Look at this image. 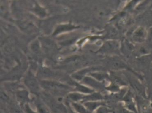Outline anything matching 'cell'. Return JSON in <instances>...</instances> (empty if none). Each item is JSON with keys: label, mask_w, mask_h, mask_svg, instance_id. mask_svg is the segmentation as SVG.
I'll list each match as a JSON object with an SVG mask.
<instances>
[{"label": "cell", "mask_w": 152, "mask_h": 113, "mask_svg": "<svg viewBox=\"0 0 152 113\" xmlns=\"http://www.w3.org/2000/svg\"><path fill=\"white\" fill-rule=\"evenodd\" d=\"M72 109L77 113H91L86 109L84 105H81L76 102H73L72 104Z\"/></svg>", "instance_id": "obj_1"}, {"label": "cell", "mask_w": 152, "mask_h": 113, "mask_svg": "<svg viewBox=\"0 0 152 113\" xmlns=\"http://www.w3.org/2000/svg\"><path fill=\"white\" fill-rule=\"evenodd\" d=\"M23 110L25 113H38V112H36V111H35L34 109H32L30 106L27 104L24 106V109H23Z\"/></svg>", "instance_id": "obj_3"}, {"label": "cell", "mask_w": 152, "mask_h": 113, "mask_svg": "<svg viewBox=\"0 0 152 113\" xmlns=\"http://www.w3.org/2000/svg\"><path fill=\"white\" fill-rule=\"evenodd\" d=\"M10 107L9 109L10 113H22V109H20L19 108L16 106H12Z\"/></svg>", "instance_id": "obj_4"}, {"label": "cell", "mask_w": 152, "mask_h": 113, "mask_svg": "<svg viewBox=\"0 0 152 113\" xmlns=\"http://www.w3.org/2000/svg\"><path fill=\"white\" fill-rule=\"evenodd\" d=\"M68 113H77L76 112H75L72 109H69V111H68Z\"/></svg>", "instance_id": "obj_5"}, {"label": "cell", "mask_w": 152, "mask_h": 113, "mask_svg": "<svg viewBox=\"0 0 152 113\" xmlns=\"http://www.w3.org/2000/svg\"><path fill=\"white\" fill-rule=\"evenodd\" d=\"M83 105L88 110L89 112L91 113V112L96 111L97 109V108L99 106V104L96 102H85Z\"/></svg>", "instance_id": "obj_2"}, {"label": "cell", "mask_w": 152, "mask_h": 113, "mask_svg": "<svg viewBox=\"0 0 152 113\" xmlns=\"http://www.w3.org/2000/svg\"><path fill=\"white\" fill-rule=\"evenodd\" d=\"M1 113H4V112H3V113H2V112H1Z\"/></svg>", "instance_id": "obj_6"}]
</instances>
